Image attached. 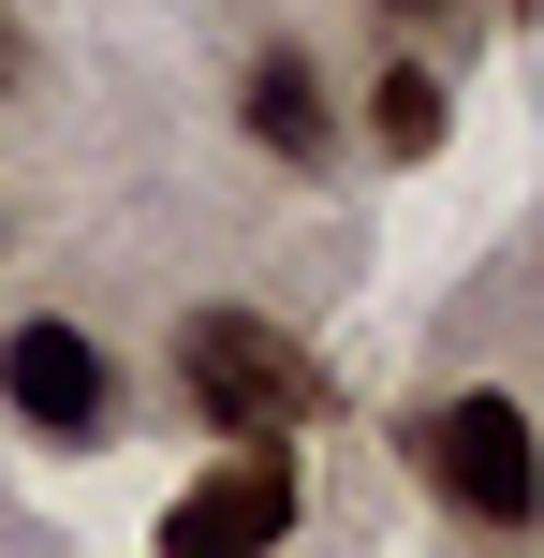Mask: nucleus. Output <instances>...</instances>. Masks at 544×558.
I'll list each match as a JSON object with an SVG mask.
<instances>
[{"label": "nucleus", "mask_w": 544, "mask_h": 558, "mask_svg": "<svg viewBox=\"0 0 544 558\" xmlns=\"http://www.w3.org/2000/svg\"><path fill=\"white\" fill-rule=\"evenodd\" d=\"M235 118H251L265 162H324V74H310V59H251V104H235Z\"/></svg>", "instance_id": "5"}, {"label": "nucleus", "mask_w": 544, "mask_h": 558, "mask_svg": "<svg viewBox=\"0 0 544 558\" xmlns=\"http://www.w3.org/2000/svg\"><path fill=\"white\" fill-rule=\"evenodd\" d=\"M0 88H15V45H0Z\"/></svg>", "instance_id": "7"}, {"label": "nucleus", "mask_w": 544, "mask_h": 558, "mask_svg": "<svg viewBox=\"0 0 544 558\" xmlns=\"http://www.w3.org/2000/svg\"><path fill=\"white\" fill-rule=\"evenodd\" d=\"M412 471H427L471 530H530V514H544V441H530L516 397H457V412H427V426H412Z\"/></svg>", "instance_id": "2"}, {"label": "nucleus", "mask_w": 544, "mask_h": 558, "mask_svg": "<svg viewBox=\"0 0 544 558\" xmlns=\"http://www.w3.org/2000/svg\"><path fill=\"white\" fill-rule=\"evenodd\" d=\"M383 147H398V162H427V147H442V74H383Z\"/></svg>", "instance_id": "6"}, {"label": "nucleus", "mask_w": 544, "mask_h": 558, "mask_svg": "<svg viewBox=\"0 0 544 558\" xmlns=\"http://www.w3.org/2000/svg\"><path fill=\"white\" fill-rule=\"evenodd\" d=\"M280 530H294V456H280V441H235L221 471L162 514L177 558H251V544H280Z\"/></svg>", "instance_id": "4"}, {"label": "nucleus", "mask_w": 544, "mask_h": 558, "mask_svg": "<svg viewBox=\"0 0 544 558\" xmlns=\"http://www.w3.org/2000/svg\"><path fill=\"white\" fill-rule=\"evenodd\" d=\"M0 412H15L29 441H104V426H118V367H104V338L59 324V308H45V324H15V338H0Z\"/></svg>", "instance_id": "3"}, {"label": "nucleus", "mask_w": 544, "mask_h": 558, "mask_svg": "<svg viewBox=\"0 0 544 558\" xmlns=\"http://www.w3.org/2000/svg\"><path fill=\"white\" fill-rule=\"evenodd\" d=\"M177 397H192L221 441H280V426L324 412V353L265 308H192L177 324Z\"/></svg>", "instance_id": "1"}]
</instances>
